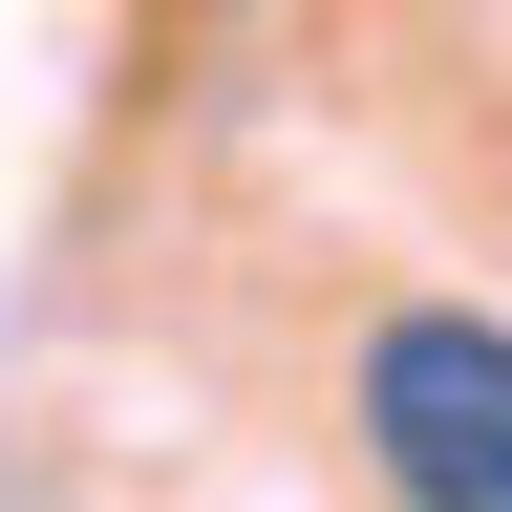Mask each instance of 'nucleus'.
Returning a JSON list of instances; mask_svg holds the SVG:
<instances>
[{
    "instance_id": "obj_1",
    "label": "nucleus",
    "mask_w": 512,
    "mask_h": 512,
    "mask_svg": "<svg viewBox=\"0 0 512 512\" xmlns=\"http://www.w3.org/2000/svg\"><path fill=\"white\" fill-rule=\"evenodd\" d=\"M363 470L384 512H512V320L470 299H406V320H363Z\"/></svg>"
}]
</instances>
